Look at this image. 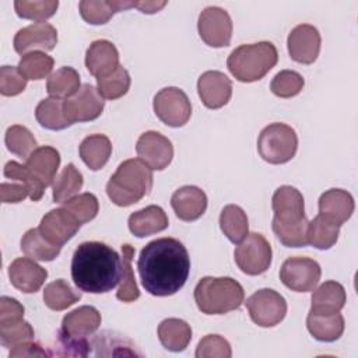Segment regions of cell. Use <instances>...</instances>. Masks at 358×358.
<instances>
[{
    "label": "cell",
    "mask_w": 358,
    "mask_h": 358,
    "mask_svg": "<svg viewBox=\"0 0 358 358\" xmlns=\"http://www.w3.org/2000/svg\"><path fill=\"white\" fill-rule=\"evenodd\" d=\"M84 179L74 164H67L53 182V201L64 203L74 197L83 187Z\"/></svg>",
    "instance_id": "cell-36"
},
{
    "label": "cell",
    "mask_w": 358,
    "mask_h": 358,
    "mask_svg": "<svg viewBox=\"0 0 358 358\" xmlns=\"http://www.w3.org/2000/svg\"><path fill=\"white\" fill-rule=\"evenodd\" d=\"M4 176L11 180L22 182L24 185H27V187L29 189V199L32 201H38L42 199L45 187L41 186V183L32 176V173L28 171L25 165L17 161H8L4 165Z\"/></svg>",
    "instance_id": "cell-46"
},
{
    "label": "cell",
    "mask_w": 358,
    "mask_h": 358,
    "mask_svg": "<svg viewBox=\"0 0 358 358\" xmlns=\"http://www.w3.org/2000/svg\"><path fill=\"white\" fill-rule=\"evenodd\" d=\"M24 319V306L11 296L0 298V326L17 323Z\"/></svg>",
    "instance_id": "cell-51"
},
{
    "label": "cell",
    "mask_w": 358,
    "mask_h": 358,
    "mask_svg": "<svg viewBox=\"0 0 358 358\" xmlns=\"http://www.w3.org/2000/svg\"><path fill=\"white\" fill-rule=\"evenodd\" d=\"M220 228L232 243H241L249 234L246 213L236 204H228L220 214Z\"/></svg>",
    "instance_id": "cell-32"
},
{
    "label": "cell",
    "mask_w": 358,
    "mask_h": 358,
    "mask_svg": "<svg viewBox=\"0 0 358 358\" xmlns=\"http://www.w3.org/2000/svg\"><path fill=\"white\" fill-rule=\"evenodd\" d=\"M250 319L260 327H273L287 315V302L281 294L271 288H262L246 299Z\"/></svg>",
    "instance_id": "cell-9"
},
{
    "label": "cell",
    "mask_w": 358,
    "mask_h": 358,
    "mask_svg": "<svg viewBox=\"0 0 358 358\" xmlns=\"http://www.w3.org/2000/svg\"><path fill=\"white\" fill-rule=\"evenodd\" d=\"M322 275L320 266L310 257H288L280 268L281 282L296 292L313 291Z\"/></svg>",
    "instance_id": "cell-10"
},
{
    "label": "cell",
    "mask_w": 358,
    "mask_h": 358,
    "mask_svg": "<svg viewBox=\"0 0 358 358\" xmlns=\"http://www.w3.org/2000/svg\"><path fill=\"white\" fill-rule=\"evenodd\" d=\"M119 66V52L116 46L106 39L94 41L85 53V67L94 77L110 74Z\"/></svg>",
    "instance_id": "cell-23"
},
{
    "label": "cell",
    "mask_w": 358,
    "mask_h": 358,
    "mask_svg": "<svg viewBox=\"0 0 358 358\" xmlns=\"http://www.w3.org/2000/svg\"><path fill=\"white\" fill-rule=\"evenodd\" d=\"M197 29L206 45L224 48L229 45L232 38V20L224 8L210 6L200 13Z\"/></svg>",
    "instance_id": "cell-11"
},
{
    "label": "cell",
    "mask_w": 358,
    "mask_h": 358,
    "mask_svg": "<svg viewBox=\"0 0 358 358\" xmlns=\"http://www.w3.org/2000/svg\"><path fill=\"white\" fill-rule=\"evenodd\" d=\"M308 225L309 221L305 218L298 224L281 225L271 222L273 232L284 246L288 248H303L308 245Z\"/></svg>",
    "instance_id": "cell-45"
},
{
    "label": "cell",
    "mask_w": 358,
    "mask_h": 358,
    "mask_svg": "<svg viewBox=\"0 0 358 358\" xmlns=\"http://www.w3.org/2000/svg\"><path fill=\"white\" fill-rule=\"evenodd\" d=\"M243 299V287L231 277H204L194 288L196 305L206 315H224L235 310Z\"/></svg>",
    "instance_id": "cell-5"
},
{
    "label": "cell",
    "mask_w": 358,
    "mask_h": 358,
    "mask_svg": "<svg viewBox=\"0 0 358 358\" xmlns=\"http://www.w3.org/2000/svg\"><path fill=\"white\" fill-rule=\"evenodd\" d=\"M154 112L157 117L171 127L185 126L192 116V103L178 87H166L159 90L154 96Z\"/></svg>",
    "instance_id": "cell-8"
},
{
    "label": "cell",
    "mask_w": 358,
    "mask_h": 358,
    "mask_svg": "<svg viewBox=\"0 0 358 358\" xmlns=\"http://www.w3.org/2000/svg\"><path fill=\"white\" fill-rule=\"evenodd\" d=\"M80 85V74L77 70L69 66H63L53 71L46 83V91L53 98H70L73 96L78 90Z\"/></svg>",
    "instance_id": "cell-34"
},
{
    "label": "cell",
    "mask_w": 358,
    "mask_h": 358,
    "mask_svg": "<svg viewBox=\"0 0 358 358\" xmlns=\"http://www.w3.org/2000/svg\"><path fill=\"white\" fill-rule=\"evenodd\" d=\"M158 338L164 348L172 352L183 351L192 340V327L182 319L169 317L159 323Z\"/></svg>",
    "instance_id": "cell-30"
},
{
    "label": "cell",
    "mask_w": 358,
    "mask_h": 358,
    "mask_svg": "<svg viewBox=\"0 0 358 358\" xmlns=\"http://www.w3.org/2000/svg\"><path fill=\"white\" fill-rule=\"evenodd\" d=\"M152 169L140 158L123 161L106 183V194L119 207L138 203L152 187Z\"/></svg>",
    "instance_id": "cell-3"
},
{
    "label": "cell",
    "mask_w": 358,
    "mask_h": 358,
    "mask_svg": "<svg viewBox=\"0 0 358 358\" xmlns=\"http://www.w3.org/2000/svg\"><path fill=\"white\" fill-rule=\"evenodd\" d=\"M78 152L83 162L91 171H99L109 161L112 143L105 134H91L81 141Z\"/></svg>",
    "instance_id": "cell-29"
},
{
    "label": "cell",
    "mask_w": 358,
    "mask_h": 358,
    "mask_svg": "<svg viewBox=\"0 0 358 358\" xmlns=\"http://www.w3.org/2000/svg\"><path fill=\"white\" fill-rule=\"evenodd\" d=\"M32 176L41 183L42 187H48L56 179V173L60 165V154L50 145L38 147L24 164Z\"/></svg>",
    "instance_id": "cell-22"
},
{
    "label": "cell",
    "mask_w": 358,
    "mask_h": 358,
    "mask_svg": "<svg viewBox=\"0 0 358 358\" xmlns=\"http://www.w3.org/2000/svg\"><path fill=\"white\" fill-rule=\"evenodd\" d=\"M238 267L248 275H259L268 270L271 264V246L268 241L259 232L248 234V236L238 243L234 252Z\"/></svg>",
    "instance_id": "cell-7"
},
{
    "label": "cell",
    "mask_w": 358,
    "mask_h": 358,
    "mask_svg": "<svg viewBox=\"0 0 358 358\" xmlns=\"http://www.w3.org/2000/svg\"><path fill=\"white\" fill-rule=\"evenodd\" d=\"M134 256V248L129 243L122 245V278L120 287L116 292V298L122 302H134L140 296L138 287L136 284L131 260Z\"/></svg>",
    "instance_id": "cell-37"
},
{
    "label": "cell",
    "mask_w": 358,
    "mask_h": 358,
    "mask_svg": "<svg viewBox=\"0 0 358 358\" xmlns=\"http://www.w3.org/2000/svg\"><path fill=\"white\" fill-rule=\"evenodd\" d=\"M278 60V53L271 42L241 45L231 52L227 60L228 70L241 83L262 80Z\"/></svg>",
    "instance_id": "cell-4"
},
{
    "label": "cell",
    "mask_w": 358,
    "mask_h": 358,
    "mask_svg": "<svg viewBox=\"0 0 358 358\" xmlns=\"http://www.w3.org/2000/svg\"><path fill=\"white\" fill-rule=\"evenodd\" d=\"M59 7L57 0H15L14 8L18 17L32 20L36 22H45V20L55 15Z\"/></svg>",
    "instance_id": "cell-42"
},
{
    "label": "cell",
    "mask_w": 358,
    "mask_h": 358,
    "mask_svg": "<svg viewBox=\"0 0 358 358\" xmlns=\"http://www.w3.org/2000/svg\"><path fill=\"white\" fill-rule=\"evenodd\" d=\"M56 345L60 348L56 351V355H76V357H85L90 354L91 344L88 343L87 337H74L66 334L64 331L59 330Z\"/></svg>",
    "instance_id": "cell-50"
},
{
    "label": "cell",
    "mask_w": 358,
    "mask_h": 358,
    "mask_svg": "<svg viewBox=\"0 0 358 358\" xmlns=\"http://www.w3.org/2000/svg\"><path fill=\"white\" fill-rule=\"evenodd\" d=\"M138 158L154 171L165 169L173 158V145L171 140L158 131L143 133L136 144Z\"/></svg>",
    "instance_id": "cell-13"
},
{
    "label": "cell",
    "mask_w": 358,
    "mask_h": 358,
    "mask_svg": "<svg viewBox=\"0 0 358 358\" xmlns=\"http://www.w3.org/2000/svg\"><path fill=\"white\" fill-rule=\"evenodd\" d=\"M101 313L94 306H80L67 313L62 320V331L74 337H87L101 326Z\"/></svg>",
    "instance_id": "cell-25"
},
{
    "label": "cell",
    "mask_w": 358,
    "mask_h": 358,
    "mask_svg": "<svg viewBox=\"0 0 358 358\" xmlns=\"http://www.w3.org/2000/svg\"><path fill=\"white\" fill-rule=\"evenodd\" d=\"M305 85L303 77L294 70H281L271 80L270 90L280 98H292L298 95Z\"/></svg>",
    "instance_id": "cell-43"
},
{
    "label": "cell",
    "mask_w": 358,
    "mask_h": 358,
    "mask_svg": "<svg viewBox=\"0 0 358 358\" xmlns=\"http://www.w3.org/2000/svg\"><path fill=\"white\" fill-rule=\"evenodd\" d=\"M137 268L148 294L169 296L185 285L190 271V257L180 241L158 238L141 249Z\"/></svg>",
    "instance_id": "cell-1"
},
{
    "label": "cell",
    "mask_w": 358,
    "mask_h": 358,
    "mask_svg": "<svg viewBox=\"0 0 358 358\" xmlns=\"http://www.w3.org/2000/svg\"><path fill=\"white\" fill-rule=\"evenodd\" d=\"M34 336H35L34 327L24 319L13 324L0 326V343L6 348L14 347L22 341L32 340Z\"/></svg>",
    "instance_id": "cell-48"
},
{
    "label": "cell",
    "mask_w": 358,
    "mask_h": 358,
    "mask_svg": "<svg viewBox=\"0 0 358 358\" xmlns=\"http://www.w3.org/2000/svg\"><path fill=\"white\" fill-rule=\"evenodd\" d=\"M232 355L229 343L220 334L204 336L196 348L197 358H229Z\"/></svg>",
    "instance_id": "cell-47"
},
{
    "label": "cell",
    "mask_w": 358,
    "mask_h": 358,
    "mask_svg": "<svg viewBox=\"0 0 358 358\" xmlns=\"http://www.w3.org/2000/svg\"><path fill=\"white\" fill-rule=\"evenodd\" d=\"M80 227L78 220L64 207H60L50 210L42 217L39 231L52 243L63 246L77 234Z\"/></svg>",
    "instance_id": "cell-16"
},
{
    "label": "cell",
    "mask_w": 358,
    "mask_h": 358,
    "mask_svg": "<svg viewBox=\"0 0 358 358\" xmlns=\"http://www.w3.org/2000/svg\"><path fill=\"white\" fill-rule=\"evenodd\" d=\"M48 354L38 343H34L32 340L22 341L14 347H11L10 358H21V357H46Z\"/></svg>",
    "instance_id": "cell-53"
},
{
    "label": "cell",
    "mask_w": 358,
    "mask_h": 358,
    "mask_svg": "<svg viewBox=\"0 0 358 358\" xmlns=\"http://www.w3.org/2000/svg\"><path fill=\"white\" fill-rule=\"evenodd\" d=\"M0 194L3 203H20L25 197H29V189L22 182H3L0 186Z\"/></svg>",
    "instance_id": "cell-52"
},
{
    "label": "cell",
    "mask_w": 358,
    "mask_h": 358,
    "mask_svg": "<svg viewBox=\"0 0 358 358\" xmlns=\"http://www.w3.org/2000/svg\"><path fill=\"white\" fill-rule=\"evenodd\" d=\"M271 207L274 211L273 222L281 225L298 224L306 218L305 203L301 192L292 186H280L271 199Z\"/></svg>",
    "instance_id": "cell-15"
},
{
    "label": "cell",
    "mask_w": 358,
    "mask_h": 358,
    "mask_svg": "<svg viewBox=\"0 0 358 358\" xmlns=\"http://www.w3.org/2000/svg\"><path fill=\"white\" fill-rule=\"evenodd\" d=\"M340 234V227L326 221L319 214L308 225V243L313 248L326 250L336 245Z\"/></svg>",
    "instance_id": "cell-39"
},
{
    "label": "cell",
    "mask_w": 358,
    "mask_h": 358,
    "mask_svg": "<svg viewBox=\"0 0 358 358\" xmlns=\"http://www.w3.org/2000/svg\"><path fill=\"white\" fill-rule=\"evenodd\" d=\"M81 299V292L71 288L64 280L49 282L43 289V302L52 310H64Z\"/></svg>",
    "instance_id": "cell-35"
},
{
    "label": "cell",
    "mask_w": 358,
    "mask_h": 358,
    "mask_svg": "<svg viewBox=\"0 0 358 358\" xmlns=\"http://www.w3.org/2000/svg\"><path fill=\"white\" fill-rule=\"evenodd\" d=\"M130 83L129 71L119 64L110 74L96 78V90L102 98L113 101L127 94Z\"/></svg>",
    "instance_id": "cell-38"
},
{
    "label": "cell",
    "mask_w": 358,
    "mask_h": 358,
    "mask_svg": "<svg viewBox=\"0 0 358 358\" xmlns=\"http://www.w3.org/2000/svg\"><path fill=\"white\" fill-rule=\"evenodd\" d=\"M296 150V131L285 123H271L259 134L257 151L259 155L268 164H285L295 157Z\"/></svg>",
    "instance_id": "cell-6"
},
{
    "label": "cell",
    "mask_w": 358,
    "mask_h": 358,
    "mask_svg": "<svg viewBox=\"0 0 358 358\" xmlns=\"http://www.w3.org/2000/svg\"><path fill=\"white\" fill-rule=\"evenodd\" d=\"M71 278L83 292H109L120 282L122 257L103 242H83L73 253Z\"/></svg>",
    "instance_id": "cell-2"
},
{
    "label": "cell",
    "mask_w": 358,
    "mask_h": 358,
    "mask_svg": "<svg viewBox=\"0 0 358 358\" xmlns=\"http://www.w3.org/2000/svg\"><path fill=\"white\" fill-rule=\"evenodd\" d=\"M55 60L41 50H34L22 55L18 69L27 80H42L48 77L53 69Z\"/></svg>",
    "instance_id": "cell-41"
},
{
    "label": "cell",
    "mask_w": 358,
    "mask_h": 358,
    "mask_svg": "<svg viewBox=\"0 0 358 358\" xmlns=\"http://www.w3.org/2000/svg\"><path fill=\"white\" fill-rule=\"evenodd\" d=\"M306 327L316 340L331 343L343 336L345 324L344 317L340 312L323 315L309 310V315L306 317Z\"/></svg>",
    "instance_id": "cell-28"
},
{
    "label": "cell",
    "mask_w": 358,
    "mask_h": 358,
    "mask_svg": "<svg viewBox=\"0 0 358 358\" xmlns=\"http://www.w3.org/2000/svg\"><path fill=\"white\" fill-rule=\"evenodd\" d=\"M27 87V77L18 66H3L0 69V92L4 96H15Z\"/></svg>",
    "instance_id": "cell-49"
},
{
    "label": "cell",
    "mask_w": 358,
    "mask_h": 358,
    "mask_svg": "<svg viewBox=\"0 0 358 358\" xmlns=\"http://www.w3.org/2000/svg\"><path fill=\"white\" fill-rule=\"evenodd\" d=\"M57 43V31L49 22H34L21 28L14 36V49L20 55L34 49L53 50Z\"/></svg>",
    "instance_id": "cell-18"
},
{
    "label": "cell",
    "mask_w": 358,
    "mask_h": 358,
    "mask_svg": "<svg viewBox=\"0 0 358 358\" xmlns=\"http://www.w3.org/2000/svg\"><path fill=\"white\" fill-rule=\"evenodd\" d=\"M136 6V1L126 0H83L80 1V14L84 21L92 25L106 24L113 14Z\"/></svg>",
    "instance_id": "cell-27"
},
{
    "label": "cell",
    "mask_w": 358,
    "mask_h": 358,
    "mask_svg": "<svg viewBox=\"0 0 358 358\" xmlns=\"http://www.w3.org/2000/svg\"><path fill=\"white\" fill-rule=\"evenodd\" d=\"M171 206L179 220L196 221L207 210V196L197 186H182L172 194Z\"/></svg>",
    "instance_id": "cell-21"
},
{
    "label": "cell",
    "mask_w": 358,
    "mask_h": 358,
    "mask_svg": "<svg viewBox=\"0 0 358 358\" xmlns=\"http://www.w3.org/2000/svg\"><path fill=\"white\" fill-rule=\"evenodd\" d=\"M35 117L38 123L48 130H63L71 123L64 113V99L60 98H45L35 109Z\"/></svg>",
    "instance_id": "cell-33"
},
{
    "label": "cell",
    "mask_w": 358,
    "mask_h": 358,
    "mask_svg": "<svg viewBox=\"0 0 358 358\" xmlns=\"http://www.w3.org/2000/svg\"><path fill=\"white\" fill-rule=\"evenodd\" d=\"M130 232L137 238H145L148 235L161 232L168 228L169 221L166 213L159 206H147L138 211L130 214L127 221Z\"/></svg>",
    "instance_id": "cell-24"
},
{
    "label": "cell",
    "mask_w": 358,
    "mask_h": 358,
    "mask_svg": "<svg viewBox=\"0 0 358 358\" xmlns=\"http://www.w3.org/2000/svg\"><path fill=\"white\" fill-rule=\"evenodd\" d=\"M310 312L331 315L340 312L347 301L344 287L337 281H326L320 284L312 294Z\"/></svg>",
    "instance_id": "cell-26"
},
{
    "label": "cell",
    "mask_w": 358,
    "mask_h": 358,
    "mask_svg": "<svg viewBox=\"0 0 358 358\" xmlns=\"http://www.w3.org/2000/svg\"><path fill=\"white\" fill-rule=\"evenodd\" d=\"M67 211H70L80 224H85L91 220H94L99 211L98 199L92 193H81L70 200L64 201L63 206Z\"/></svg>",
    "instance_id": "cell-44"
},
{
    "label": "cell",
    "mask_w": 358,
    "mask_h": 358,
    "mask_svg": "<svg viewBox=\"0 0 358 358\" xmlns=\"http://www.w3.org/2000/svg\"><path fill=\"white\" fill-rule=\"evenodd\" d=\"M354 208L355 203L351 193L343 189L326 190L319 197V215L337 227L351 218Z\"/></svg>",
    "instance_id": "cell-20"
},
{
    "label": "cell",
    "mask_w": 358,
    "mask_h": 358,
    "mask_svg": "<svg viewBox=\"0 0 358 358\" xmlns=\"http://www.w3.org/2000/svg\"><path fill=\"white\" fill-rule=\"evenodd\" d=\"M166 1H136V8H138L141 13L145 14H154L159 11L162 7H165Z\"/></svg>",
    "instance_id": "cell-54"
},
{
    "label": "cell",
    "mask_w": 358,
    "mask_h": 358,
    "mask_svg": "<svg viewBox=\"0 0 358 358\" xmlns=\"http://www.w3.org/2000/svg\"><path fill=\"white\" fill-rule=\"evenodd\" d=\"M21 250L34 260L52 262L59 256L62 246L48 241L41 234L39 228H31L22 235Z\"/></svg>",
    "instance_id": "cell-31"
},
{
    "label": "cell",
    "mask_w": 358,
    "mask_h": 358,
    "mask_svg": "<svg viewBox=\"0 0 358 358\" xmlns=\"http://www.w3.org/2000/svg\"><path fill=\"white\" fill-rule=\"evenodd\" d=\"M8 277L14 288L24 294H34L43 285L48 271L34 259L18 257L10 264Z\"/></svg>",
    "instance_id": "cell-19"
},
{
    "label": "cell",
    "mask_w": 358,
    "mask_h": 358,
    "mask_svg": "<svg viewBox=\"0 0 358 358\" xmlns=\"http://www.w3.org/2000/svg\"><path fill=\"white\" fill-rule=\"evenodd\" d=\"M103 106V98L91 84H83L73 96L64 99V113L71 124L95 120L101 116Z\"/></svg>",
    "instance_id": "cell-12"
},
{
    "label": "cell",
    "mask_w": 358,
    "mask_h": 358,
    "mask_svg": "<svg viewBox=\"0 0 358 358\" xmlns=\"http://www.w3.org/2000/svg\"><path fill=\"white\" fill-rule=\"evenodd\" d=\"M7 150L11 154H15L20 158L27 159L36 148L38 143L34 137V134L21 124H13L7 129L6 137H4Z\"/></svg>",
    "instance_id": "cell-40"
},
{
    "label": "cell",
    "mask_w": 358,
    "mask_h": 358,
    "mask_svg": "<svg viewBox=\"0 0 358 358\" xmlns=\"http://www.w3.org/2000/svg\"><path fill=\"white\" fill-rule=\"evenodd\" d=\"M197 92L208 109H220L227 105L232 95V83L221 71L210 70L197 80Z\"/></svg>",
    "instance_id": "cell-17"
},
{
    "label": "cell",
    "mask_w": 358,
    "mask_h": 358,
    "mask_svg": "<svg viewBox=\"0 0 358 358\" xmlns=\"http://www.w3.org/2000/svg\"><path fill=\"white\" fill-rule=\"evenodd\" d=\"M320 34L310 24H299L291 29L287 46L291 59L296 63L312 64L320 52Z\"/></svg>",
    "instance_id": "cell-14"
}]
</instances>
